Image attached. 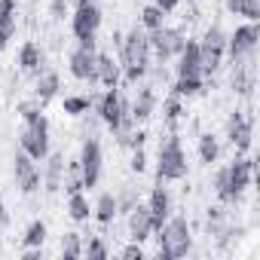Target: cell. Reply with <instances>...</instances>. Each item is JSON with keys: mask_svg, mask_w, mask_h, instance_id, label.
I'll return each instance as SVG.
<instances>
[{"mask_svg": "<svg viewBox=\"0 0 260 260\" xmlns=\"http://www.w3.org/2000/svg\"><path fill=\"white\" fill-rule=\"evenodd\" d=\"M116 52H119L122 80H125V83H132V86H135V83H141V80L147 77L153 55H150V40H147V31H144L141 25H135L128 34H122V37H119Z\"/></svg>", "mask_w": 260, "mask_h": 260, "instance_id": "1", "label": "cell"}, {"mask_svg": "<svg viewBox=\"0 0 260 260\" xmlns=\"http://www.w3.org/2000/svg\"><path fill=\"white\" fill-rule=\"evenodd\" d=\"M95 113L98 119L110 128L113 135H122V132H132V128L138 125L135 116H132V104H128V98L119 92V86H110L104 89V95L95 98Z\"/></svg>", "mask_w": 260, "mask_h": 260, "instance_id": "2", "label": "cell"}, {"mask_svg": "<svg viewBox=\"0 0 260 260\" xmlns=\"http://www.w3.org/2000/svg\"><path fill=\"white\" fill-rule=\"evenodd\" d=\"M153 236H156V257L159 260H178V257H187L193 251V230H190V220L184 214L169 217Z\"/></svg>", "mask_w": 260, "mask_h": 260, "instance_id": "3", "label": "cell"}, {"mask_svg": "<svg viewBox=\"0 0 260 260\" xmlns=\"http://www.w3.org/2000/svg\"><path fill=\"white\" fill-rule=\"evenodd\" d=\"M187 172H190V162H187L184 144L178 135H169L156 153V181H184Z\"/></svg>", "mask_w": 260, "mask_h": 260, "instance_id": "4", "label": "cell"}, {"mask_svg": "<svg viewBox=\"0 0 260 260\" xmlns=\"http://www.w3.org/2000/svg\"><path fill=\"white\" fill-rule=\"evenodd\" d=\"M22 122H25L22 132H19L22 150H25L34 162H43V159L49 156V150H52V144H49V119H46L43 113H37V116H31V119H22Z\"/></svg>", "mask_w": 260, "mask_h": 260, "instance_id": "5", "label": "cell"}, {"mask_svg": "<svg viewBox=\"0 0 260 260\" xmlns=\"http://www.w3.org/2000/svg\"><path fill=\"white\" fill-rule=\"evenodd\" d=\"M226 58V31L220 25H208L202 40H199V64H202V77H211L220 71Z\"/></svg>", "mask_w": 260, "mask_h": 260, "instance_id": "6", "label": "cell"}, {"mask_svg": "<svg viewBox=\"0 0 260 260\" xmlns=\"http://www.w3.org/2000/svg\"><path fill=\"white\" fill-rule=\"evenodd\" d=\"M254 181V159H248L245 153H236V159L226 166V193H223V205H236L245 190L251 187Z\"/></svg>", "mask_w": 260, "mask_h": 260, "instance_id": "7", "label": "cell"}, {"mask_svg": "<svg viewBox=\"0 0 260 260\" xmlns=\"http://www.w3.org/2000/svg\"><path fill=\"white\" fill-rule=\"evenodd\" d=\"M147 40H150V55H153L159 64H169L172 58H178V52H181L184 43H187L184 31H181V28H169V25H162V28H156V31H147Z\"/></svg>", "mask_w": 260, "mask_h": 260, "instance_id": "8", "label": "cell"}, {"mask_svg": "<svg viewBox=\"0 0 260 260\" xmlns=\"http://www.w3.org/2000/svg\"><path fill=\"white\" fill-rule=\"evenodd\" d=\"M257 40H260V28H257V22H245V25H239L233 34H226V58H230L233 64L248 61V58L257 52Z\"/></svg>", "mask_w": 260, "mask_h": 260, "instance_id": "9", "label": "cell"}, {"mask_svg": "<svg viewBox=\"0 0 260 260\" xmlns=\"http://www.w3.org/2000/svg\"><path fill=\"white\" fill-rule=\"evenodd\" d=\"M95 43L98 40H77V46L68 52L71 77L80 80V83H89V86H95V55H98Z\"/></svg>", "mask_w": 260, "mask_h": 260, "instance_id": "10", "label": "cell"}, {"mask_svg": "<svg viewBox=\"0 0 260 260\" xmlns=\"http://www.w3.org/2000/svg\"><path fill=\"white\" fill-rule=\"evenodd\" d=\"M80 172H83V187H98L101 181V172H104V150H101V141L95 135H89L83 144H80Z\"/></svg>", "mask_w": 260, "mask_h": 260, "instance_id": "11", "label": "cell"}, {"mask_svg": "<svg viewBox=\"0 0 260 260\" xmlns=\"http://www.w3.org/2000/svg\"><path fill=\"white\" fill-rule=\"evenodd\" d=\"M101 22H104L101 7L95 4V0H89V4H83V7H74V16H71V34H74L77 40H95Z\"/></svg>", "mask_w": 260, "mask_h": 260, "instance_id": "12", "label": "cell"}, {"mask_svg": "<svg viewBox=\"0 0 260 260\" xmlns=\"http://www.w3.org/2000/svg\"><path fill=\"white\" fill-rule=\"evenodd\" d=\"M226 138H230L236 153H248L251 150V138H254V116L242 113V110H233L230 119H226Z\"/></svg>", "mask_w": 260, "mask_h": 260, "instance_id": "13", "label": "cell"}, {"mask_svg": "<svg viewBox=\"0 0 260 260\" xmlns=\"http://www.w3.org/2000/svg\"><path fill=\"white\" fill-rule=\"evenodd\" d=\"M13 175H16V187H19V193L22 196H34L37 190H40V169H37V162L25 153V150H19L16 153V159H13Z\"/></svg>", "mask_w": 260, "mask_h": 260, "instance_id": "14", "label": "cell"}, {"mask_svg": "<svg viewBox=\"0 0 260 260\" xmlns=\"http://www.w3.org/2000/svg\"><path fill=\"white\" fill-rule=\"evenodd\" d=\"M128 236H132V242H141V245L153 239V217L147 202H135L132 211H128Z\"/></svg>", "mask_w": 260, "mask_h": 260, "instance_id": "15", "label": "cell"}, {"mask_svg": "<svg viewBox=\"0 0 260 260\" xmlns=\"http://www.w3.org/2000/svg\"><path fill=\"white\" fill-rule=\"evenodd\" d=\"M122 83V64L119 58H113L110 52H98L95 55V86H119Z\"/></svg>", "mask_w": 260, "mask_h": 260, "instance_id": "16", "label": "cell"}, {"mask_svg": "<svg viewBox=\"0 0 260 260\" xmlns=\"http://www.w3.org/2000/svg\"><path fill=\"white\" fill-rule=\"evenodd\" d=\"M147 208H150V217H153V233L172 217V193L169 187H162V181L150 190V199H147Z\"/></svg>", "mask_w": 260, "mask_h": 260, "instance_id": "17", "label": "cell"}, {"mask_svg": "<svg viewBox=\"0 0 260 260\" xmlns=\"http://www.w3.org/2000/svg\"><path fill=\"white\" fill-rule=\"evenodd\" d=\"M175 61H178V64H175V74H178V77H202V64H199V40H187Z\"/></svg>", "mask_w": 260, "mask_h": 260, "instance_id": "18", "label": "cell"}, {"mask_svg": "<svg viewBox=\"0 0 260 260\" xmlns=\"http://www.w3.org/2000/svg\"><path fill=\"white\" fill-rule=\"evenodd\" d=\"M46 166H43V172H40V184H43V190L46 193H58L61 190V175H64V153H52L49 150V156L43 159Z\"/></svg>", "mask_w": 260, "mask_h": 260, "instance_id": "19", "label": "cell"}, {"mask_svg": "<svg viewBox=\"0 0 260 260\" xmlns=\"http://www.w3.org/2000/svg\"><path fill=\"white\" fill-rule=\"evenodd\" d=\"M128 104H132V116H135V122H147V119L156 113L159 98H156V92H153L150 86H141V89H138V95L128 101Z\"/></svg>", "mask_w": 260, "mask_h": 260, "instance_id": "20", "label": "cell"}, {"mask_svg": "<svg viewBox=\"0 0 260 260\" xmlns=\"http://www.w3.org/2000/svg\"><path fill=\"white\" fill-rule=\"evenodd\" d=\"M43 64H46V52H43L34 40H25V43L19 46V68H22L25 74H40Z\"/></svg>", "mask_w": 260, "mask_h": 260, "instance_id": "21", "label": "cell"}, {"mask_svg": "<svg viewBox=\"0 0 260 260\" xmlns=\"http://www.w3.org/2000/svg\"><path fill=\"white\" fill-rule=\"evenodd\" d=\"M58 92H61V77L55 71H40L37 74V83H34V98L40 104H49Z\"/></svg>", "mask_w": 260, "mask_h": 260, "instance_id": "22", "label": "cell"}, {"mask_svg": "<svg viewBox=\"0 0 260 260\" xmlns=\"http://www.w3.org/2000/svg\"><path fill=\"white\" fill-rule=\"evenodd\" d=\"M92 217L101 226H110L116 220V193H98L95 205H92Z\"/></svg>", "mask_w": 260, "mask_h": 260, "instance_id": "23", "label": "cell"}, {"mask_svg": "<svg viewBox=\"0 0 260 260\" xmlns=\"http://www.w3.org/2000/svg\"><path fill=\"white\" fill-rule=\"evenodd\" d=\"M68 217H71L74 223H86V220L92 217V202H89V196H86L83 190L68 196Z\"/></svg>", "mask_w": 260, "mask_h": 260, "instance_id": "24", "label": "cell"}, {"mask_svg": "<svg viewBox=\"0 0 260 260\" xmlns=\"http://www.w3.org/2000/svg\"><path fill=\"white\" fill-rule=\"evenodd\" d=\"M230 16H242L245 22H260V0H223Z\"/></svg>", "mask_w": 260, "mask_h": 260, "instance_id": "25", "label": "cell"}, {"mask_svg": "<svg viewBox=\"0 0 260 260\" xmlns=\"http://www.w3.org/2000/svg\"><path fill=\"white\" fill-rule=\"evenodd\" d=\"M202 89H205V77H175L172 83V95L178 98H196L202 95Z\"/></svg>", "mask_w": 260, "mask_h": 260, "instance_id": "26", "label": "cell"}, {"mask_svg": "<svg viewBox=\"0 0 260 260\" xmlns=\"http://www.w3.org/2000/svg\"><path fill=\"white\" fill-rule=\"evenodd\" d=\"M196 153H199V162L202 166H214L217 156H220V141L211 132H202L199 135V144H196Z\"/></svg>", "mask_w": 260, "mask_h": 260, "instance_id": "27", "label": "cell"}, {"mask_svg": "<svg viewBox=\"0 0 260 260\" xmlns=\"http://www.w3.org/2000/svg\"><path fill=\"white\" fill-rule=\"evenodd\" d=\"M61 190H64L68 196H71V193H80V190H86V187H83V172H80V162H77V159H64Z\"/></svg>", "mask_w": 260, "mask_h": 260, "instance_id": "28", "label": "cell"}, {"mask_svg": "<svg viewBox=\"0 0 260 260\" xmlns=\"http://www.w3.org/2000/svg\"><path fill=\"white\" fill-rule=\"evenodd\" d=\"M46 233H49V226H46V220H31L28 226H25V236H22V245L25 248H43L46 245Z\"/></svg>", "mask_w": 260, "mask_h": 260, "instance_id": "29", "label": "cell"}, {"mask_svg": "<svg viewBox=\"0 0 260 260\" xmlns=\"http://www.w3.org/2000/svg\"><path fill=\"white\" fill-rule=\"evenodd\" d=\"M92 104H95L92 95H64V101H61L68 116H86L92 110Z\"/></svg>", "mask_w": 260, "mask_h": 260, "instance_id": "30", "label": "cell"}, {"mask_svg": "<svg viewBox=\"0 0 260 260\" xmlns=\"http://www.w3.org/2000/svg\"><path fill=\"white\" fill-rule=\"evenodd\" d=\"M166 16H169V13H162L156 4H147V7L141 10V16H138V25H141L144 31H156V28L166 25Z\"/></svg>", "mask_w": 260, "mask_h": 260, "instance_id": "31", "label": "cell"}, {"mask_svg": "<svg viewBox=\"0 0 260 260\" xmlns=\"http://www.w3.org/2000/svg\"><path fill=\"white\" fill-rule=\"evenodd\" d=\"M58 251H61L64 260H77V257H83V236H80V233H64Z\"/></svg>", "mask_w": 260, "mask_h": 260, "instance_id": "32", "label": "cell"}, {"mask_svg": "<svg viewBox=\"0 0 260 260\" xmlns=\"http://www.w3.org/2000/svg\"><path fill=\"white\" fill-rule=\"evenodd\" d=\"M162 116H166V122H169V125H175V122L184 116V98L169 95V98L162 101Z\"/></svg>", "mask_w": 260, "mask_h": 260, "instance_id": "33", "label": "cell"}, {"mask_svg": "<svg viewBox=\"0 0 260 260\" xmlns=\"http://www.w3.org/2000/svg\"><path fill=\"white\" fill-rule=\"evenodd\" d=\"M83 254H86L89 260H107L110 248H107V242H104L101 236H92L89 242H83Z\"/></svg>", "mask_w": 260, "mask_h": 260, "instance_id": "34", "label": "cell"}, {"mask_svg": "<svg viewBox=\"0 0 260 260\" xmlns=\"http://www.w3.org/2000/svg\"><path fill=\"white\" fill-rule=\"evenodd\" d=\"M138 202V196H135V190H122V193H116V214H128L132 211V205Z\"/></svg>", "mask_w": 260, "mask_h": 260, "instance_id": "35", "label": "cell"}, {"mask_svg": "<svg viewBox=\"0 0 260 260\" xmlns=\"http://www.w3.org/2000/svg\"><path fill=\"white\" fill-rule=\"evenodd\" d=\"M128 169H132L135 175H144V172H147V153H144V147H132V159H128Z\"/></svg>", "mask_w": 260, "mask_h": 260, "instance_id": "36", "label": "cell"}, {"mask_svg": "<svg viewBox=\"0 0 260 260\" xmlns=\"http://www.w3.org/2000/svg\"><path fill=\"white\" fill-rule=\"evenodd\" d=\"M16 113L22 116V119H31V116H37V113H43V104L34 98V101H19L16 104Z\"/></svg>", "mask_w": 260, "mask_h": 260, "instance_id": "37", "label": "cell"}, {"mask_svg": "<svg viewBox=\"0 0 260 260\" xmlns=\"http://www.w3.org/2000/svg\"><path fill=\"white\" fill-rule=\"evenodd\" d=\"M68 13H71V0H49V16L55 22H64Z\"/></svg>", "mask_w": 260, "mask_h": 260, "instance_id": "38", "label": "cell"}, {"mask_svg": "<svg viewBox=\"0 0 260 260\" xmlns=\"http://www.w3.org/2000/svg\"><path fill=\"white\" fill-rule=\"evenodd\" d=\"M119 257H122V260H144V245H141V242L125 245V248L119 251Z\"/></svg>", "mask_w": 260, "mask_h": 260, "instance_id": "39", "label": "cell"}, {"mask_svg": "<svg viewBox=\"0 0 260 260\" xmlns=\"http://www.w3.org/2000/svg\"><path fill=\"white\" fill-rule=\"evenodd\" d=\"M214 193H217V199H223V193H226V166L214 172Z\"/></svg>", "mask_w": 260, "mask_h": 260, "instance_id": "40", "label": "cell"}, {"mask_svg": "<svg viewBox=\"0 0 260 260\" xmlns=\"http://www.w3.org/2000/svg\"><path fill=\"white\" fill-rule=\"evenodd\" d=\"M16 16V0H0V22Z\"/></svg>", "mask_w": 260, "mask_h": 260, "instance_id": "41", "label": "cell"}, {"mask_svg": "<svg viewBox=\"0 0 260 260\" xmlns=\"http://www.w3.org/2000/svg\"><path fill=\"white\" fill-rule=\"evenodd\" d=\"M150 4H156L162 13H175V10L181 7V0H150Z\"/></svg>", "mask_w": 260, "mask_h": 260, "instance_id": "42", "label": "cell"}, {"mask_svg": "<svg viewBox=\"0 0 260 260\" xmlns=\"http://www.w3.org/2000/svg\"><path fill=\"white\" fill-rule=\"evenodd\" d=\"M22 260H43V248H25Z\"/></svg>", "mask_w": 260, "mask_h": 260, "instance_id": "43", "label": "cell"}, {"mask_svg": "<svg viewBox=\"0 0 260 260\" xmlns=\"http://www.w3.org/2000/svg\"><path fill=\"white\" fill-rule=\"evenodd\" d=\"M10 226V211H7V205H4V199H0V233H4Z\"/></svg>", "mask_w": 260, "mask_h": 260, "instance_id": "44", "label": "cell"}, {"mask_svg": "<svg viewBox=\"0 0 260 260\" xmlns=\"http://www.w3.org/2000/svg\"><path fill=\"white\" fill-rule=\"evenodd\" d=\"M7 43H10V37H7L4 31H0V52H4V49H7Z\"/></svg>", "mask_w": 260, "mask_h": 260, "instance_id": "45", "label": "cell"}, {"mask_svg": "<svg viewBox=\"0 0 260 260\" xmlns=\"http://www.w3.org/2000/svg\"><path fill=\"white\" fill-rule=\"evenodd\" d=\"M83 4H89V0H71V7H83Z\"/></svg>", "mask_w": 260, "mask_h": 260, "instance_id": "46", "label": "cell"}]
</instances>
